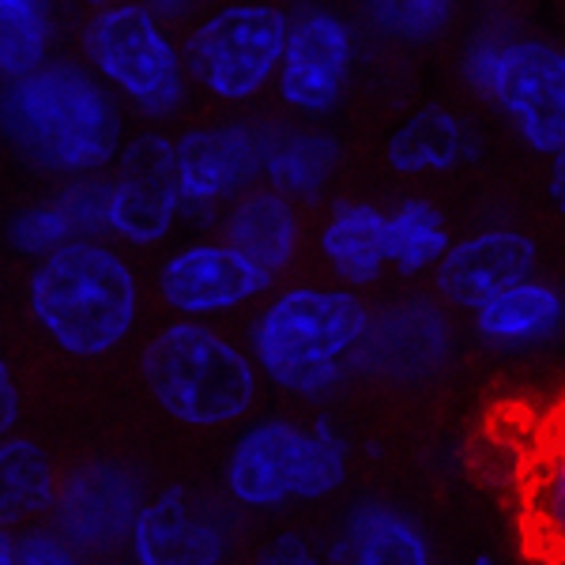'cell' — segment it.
<instances>
[{"instance_id": "6da1fadb", "label": "cell", "mask_w": 565, "mask_h": 565, "mask_svg": "<svg viewBox=\"0 0 565 565\" xmlns=\"http://www.w3.org/2000/svg\"><path fill=\"white\" fill-rule=\"evenodd\" d=\"M4 129L26 159L68 178L95 174L121 151V121L109 95L68 61H45L8 79Z\"/></svg>"}, {"instance_id": "7a4b0ae2", "label": "cell", "mask_w": 565, "mask_h": 565, "mask_svg": "<svg viewBox=\"0 0 565 565\" xmlns=\"http://www.w3.org/2000/svg\"><path fill=\"white\" fill-rule=\"evenodd\" d=\"M26 306L53 348L76 359H103L136 328L140 282L114 249L72 238L34 264Z\"/></svg>"}, {"instance_id": "3957f363", "label": "cell", "mask_w": 565, "mask_h": 565, "mask_svg": "<svg viewBox=\"0 0 565 565\" xmlns=\"http://www.w3.org/2000/svg\"><path fill=\"white\" fill-rule=\"evenodd\" d=\"M373 328L354 287H290L271 298L249 328L260 373L295 396H324L343 381L348 359Z\"/></svg>"}, {"instance_id": "277c9868", "label": "cell", "mask_w": 565, "mask_h": 565, "mask_svg": "<svg viewBox=\"0 0 565 565\" xmlns=\"http://www.w3.org/2000/svg\"><path fill=\"white\" fill-rule=\"evenodd\" d=\"M140 370L154 404L185 426H231L257 399V359L196 317L159 328L140 354Z\"/></svg>"}, {"instance_id": "5b68a950", "label": "cell", "mask_w": 565, "mask_h": 565, "mask_svg": "<svg viewBox=\"0 0 565 565\" xmlns=\"http://www.w3.org/2000/svg\"><path fill=\"white\" fill-rule=\"evenodd\" d=\"M348 441L328 415L313 423L264 418L249 426L223 468L226 498L242 509H282L290 501H324L348 482Z\"/></svg>"}, {"instance_id": "8992f818", "label": "cell", "mask_w": 565, "mask_h": 565, "mask_svg": "<svg viewBox=\"0 0 565 565\" xmlns=\"http://www.w3.org/2000/svg\"><path fill=\"white\" fill-rule=\"evenodd\" d=\"M84 53L95 76L148 117L174 114L185 98V53L143 0L106 4L84 26Z\"/></svg>"}, {"instance_id": "52a82bcc", "label": "cell", "mask_w": 565, "mask_h": 565, "mask_svg": "<svg viewBox=\"0 0 565 565\" xmlns=\"http://www.w3.org/2000/svg\"><path fill=\"white\" fill-rule=\"evenodd\" d=\"M287 39V12H279L276 4H260V0H238L196 23L181 53H185V72L196 87L223 103H245L279 76Z\"/></svg>"}, {"instance_id": "ba28073f", "label": "cell", "mask_w": 565, "mask_h": 565, "mask_svg": "<svg viewBox=\"0 0 565 565\" xmlns=\"http://www.w3.org/2000/svg\"><path fill=\"white\" fill-rule=\"evenodd\" d=\"M114 162V181L106 185V231L136 249L167 242L181 207H185L178 140L143 132L121 143Z\"/></svg>"}, {"instance_id": "9c48e42d", "label": "cell", "mask_w": 565, "mask_h": 565, "mask_svg": "<svg viewBox=\"0 0 565 565\" xmlns=\"http://www.w3.org/2000/svg\"><path fill=\"white\" fill-rule=\"evenodd\" d=\"M532 151L565 148V50L543 39H516L501 61L490 98Z\"/></svg>"}, {"instance_id": "30bf717a", "label": "cell", "mask_w": 565, "mask_h": 565, "mask_svg": "<svg viewBox=\"0 0 565 565\" xmlns=\"http://www.w3.org/2000/svg\"><path fill=\"white\" fill-rule=\"evenodd\" d=\"M129 551L140 565H215L231 554V516L189 487H167L136 513Z\"/></svg>"}, {"instance_id": "8fae6325", "label": "cell", "mask_w": 565, "mask_h": 565, "mask_svg": "<svg viewBox=\"0 0 565 565\" xmlns=\"http://www.w3.org/2000/svg\"><path fill=\"white\" fill-rule=\"evenodd\" d=\"M354 65V34L348 20L328 8H306L290 20V39L276 76L279 98L302 117H324L343 98Z\"/></svg>"}, {"instance_id": "7c38bea8", "label": "cell", "mask_w": 565, "mask_h": 565, "mask_svg": "<svg viewBox=\"0 0 565 565\" xmlns=\"http://www.w3.org/2000/svg\"><path fill=\"white\" fill-rule=\"evenodd\" d=\"M271 271L234 249L231 242L185 245L159 268V295L181 317H218L260 298L271 287Z\"/></svg>"}, {"instance_id": "4fadbf2b", "label": "cell", "mask_w": 565, "mask_h": 565, "mask_svg": "<svg viewBox=\"0 0 565 565\" xmlns=\"http://www.w3.org/2000/svg\"><path fill=\"white\" fill-rule=\"evenodd\" d=\"M271 129L249 121L204 125L178 140V170L189 207H212L242 196L253 185L271 151Z\"/></svg>"}, {"instance_id": "5bb4252c", "label": "cell", "mask_w": 565, "mask_h": 565, "mask_svg": "<svg viewBox=\"0 0 565 565\" xmlns=\"http://www.w3.org/2000/svg\"><path fill=\"white\" fill-rule=\"evenodd\" d=\"M521 527L535 558L565 562V396L524 434Z\"/></svg>"}, {"instance_id": "9a60e30c", "label": "cell", "mask_w": 565, "mask_h": 565, "mask_svg": "<svg viewBox=\"0 0 565 565\" xmlns=\"http://www.w3.org/2000/svg\"><path fill=\"white\" fill-rule=\"evenodd\" d=\"M535 264H540V249L524 231L490 226V231H476L468 238L452 242L449 253L437 260L434 282L437 295L449 306L476 313L479 306H487L501 290L532 279Z\"/></svg>"}, {"instance_id": "2e32d148", "label": "cell", "mask_w": 565, "mask_h": 565, "mask_svg": "<svg viewBox=\"0 0 565 565\" xmlns=\"http://www.w3.org/2000/svg\"><path fill=\"white\" fill-rule=\"evenodd\" d=\"M140 505V482L121 463L95 460L61 482L53 513H57V527L79 551H106L129 540Z\"/></svg>"}, {"instance_id": "e0dca14e", "label": "cell", "mask_w": 565, "mask_h": 565, "mask_svg": "<svg viewBox=\"0 0 565 565\" xmlns=\"http://www.w3.org/2000/svg\"><path fill=\"white\" fill-rule=\"evenodd\" d=\"M385 159L396 174H449L479 159V132L460 114L426 106L388 136Z\"/></svg>"}, {"instance_id": "ac0fdd59", "label": "cell", "mask_w": 565, "mask_h": 565, "mask_svg": "<svg viewBox=\"0 0 565 565\" xmlns=\"http://www.w3.org/2000/svg\"><path fill=\"white\" fill-rule=\"evenodd\" d=\"M332 558L354 565H426L434 551L407 513L385 501H359L351 513H343L332 540Z\"/></svg>"}, {"instance_id": "d6986e66", "label": "cell", "mask_w": 565, "mask_h": 565, "mask_svg": "<svg viewBox=\"0 0 565 565\" xmlns=\"http://www.w3.org/2000/svg\"><path fill=\"white\" fill-rule=\"evenodd\" d=\"M476 335L501 351H527L554 340L565 324V295L543 279H524L501 290L487 306L471 313Z\"/></svg>"}, {"instance_id": "ffe728a7", "label": "cell", "mask_w": 565, "mask_h": 565, "mask_svg": "<svg viewBox=\"0 0 565 565\" xmlns=\"http://www.w3.org/2000/svg\"><path fill=\"white\" fill-rule=\"evenodd\" d=\"M321 257L348 287H373L388 264V212L362 200L335 204L321 226Z\"/></svg>"}, {"instance_id": "44dd1931", "label": "cell", "mask_w": 565, "mask_h": 565, "mask_svg": "<svg viewBox=\"0 0 565 565\" xmlns=\"http://www.w3.org/2000/svg\"><path fill=\"white\" fill-rule=\"evenodd\" d=\"M226 242L249 260H257L264 271L279 276L298 257V212L295 200L279 189H253L238 196L223 226Z\"/></svg>"}, {"instance_id": "7402d4cb", "label": "cell", "mask_w": 565, "mask_h": 565, "mask_svg": "<svg viewBox=\"0 0 565 565\" xmlns=\"http://www.w3.org/2000/svg\"><path fill=\"white\" fill-rule=\"evenodd\" d=\"M61 482L42 445L26 437H4L0 445V516L4 527L26 516H45L57 509Z\"/></svg>"}, {"instance_id": "603a6c76", "label": "cell", "mask_w": 565, "mask_h": 565, "mask_svg": "<svg viewBox=\"0 0 565 565\" xmlns=\"http://www.w3.org/2000/svg\"><path fill=\"white\" fill-rule=\"evenodd\" d=\"M340 148L324 132H276L264 178L290 200H317L335 170Z\"/></svg>"}, {"instance_id": "cb8c5ba5", "label": "cell", "mask_w": 565, "mask_h": 565, "mask_svg": "<svg viewBox=\"0 0 565 565\" xmlns=\"http://www.w3.org/2000/svg\"><path fill=\"white\" fill-rule=\"evenodd\" d=\"M449 226L430 200H404L396 212H388V264L399 276H418L437 268V260L449 253Z\"/></svg>"}, {"instance_id": "d4e9b609", "label": "cell", "mask_w": 565, "mask_h": 565, "mask_svg": "<svg viewBox=\"0 0 565 565\" xmlns=\"http://www.w3.org/2000/svg\"><path fill=\"white\" fill-rule=\"evenodd\" d=\"M53 45L50 0H0V68L8 79L42 68Z\"/></svg>"}, {"instance_id": "484cf974", "label": "cell", "mask_w": 565, "mask_h": 565, "mask_svg": "<svg viewBox=\"0 0 565 565\" xmlns=\"http://www.w3.org/2000/svg\"><path fill=\"white\" fill-rule=\"evenodd\" d=\"M457 0H366V15L381 34L399 42H430L449 26Z\"/></svg>"}, {"instance_id": "4316f807", "label": "cell", "mask_w": 565, "mask_h": 565, "mask_svg": "<svg viewBox=\"0 0 565 565\" xmlns=\"http://www.w3.org/2000/svg\"><path fill=\"white\" fill-rule=\"evenodd\" d=\"M84 215H87V207L76 204V200H57V204L31 207V212H23L12 223V242L20 245L23 253L45 257V253H53L57 245L79 238V231L87 226Z\"/></svg>"}, {"instance_id": "83f0119b", "label": "cell", "mask_w": 565, "mask_h": 565, "mask_svg": "<svg viewBox=\"0 0 565 565\" xmlns=\"http://www.w3.org/2000/svg\"><path fill=\"white\" fill-rule=\"evenodd\" d=\"M79 558V546L61 527H34V532L12 535L4 527L0 535V565H72Z\"/></svg>"}, {"instance_id": "f1b7e54d", "label": "cell", "mask_w": 565, "mask_h": 565, "mask_svg": "<svg viewBox=\"0 0 565 565\" xmlns=\"http://www.w3.org/2000/svg\"><path fill=\"white\" fill-rule=\"evenodd\" d=\"M516 39H521V34H516L513 26L494 20V23L479 26V31L471 34V42L463 45V61H460L463 79H468L482 98H490V87H494L501 61H505L509 45H513Z\"/></svg>"}, {"instance_id": "f546056e", "label": "cell", "mask_w": 565, "mask_h": 565, "mask_svg": "<svg viewBox=\"0 0 565 565\" xmlns=\"http://www.w3.org/2000/svg\"><path fill=\"white\" fill-rule=\"evenodd\" d=\"M260 562H268V565H313L317 562V551H313V543H309L306 535L282 532L268 546H264Z\"/></svg>"}, {"instance_id": "4dcf8cb0", "label": "cell", "mask_w": 565, "mask_h": 565, "mask_svg": "<svg viewBox=\"0 0 565 565\" xmlns=\"http://www.w3.org/2000/svg\"><path fill=\"white\" fill-rule=\"evenodd\" d=\"M0 430L12 434L15 423H20V388H15L12 381V370H8V362L0 366Z\"/></svg>"}, {"instance_id": "1f68e13d", "label": "cell", "mask_w": 565, "mask_h": 565, "mask_svg": "<svg viewBox=\"0 0 565 565\" xmlns=\"http://www.w3.org/2000/svg\"><path fill=\"white\" fill-rule=\"evenodd\" d=\"M551 178H546V189H551V200L554 207L565 215V148L558 154H551Z\"/></svg>"}, {"instance_id": "d6a6232c", "label": "cell", "mask_w": 565, "mask_h": 565, "mask_svg": "<svg viewBox=\"0 0 565 565\" xmlns=\"http://www.w3.org/2000/svg\"><path fill=\"white\" fill-rule=\"evenodd\" d=\"M143 4H148L151 12H159L162 20H181L185 12H193L200 0H143Z\"/></svg>"}, {"instance_id": "836d02e7", "label": "cell", "mask_w": 565, "mask_h": 565, "mask_svg": "<svg viewBox=\"0 0 565 565\" xmlns=\"http://www.w3.org/2000/svg\"><path fill=\"white\" fill-rule=\"evenodd\" d=\"M487 4H505V0H487Z\"/></svg>"}]
</instances>
